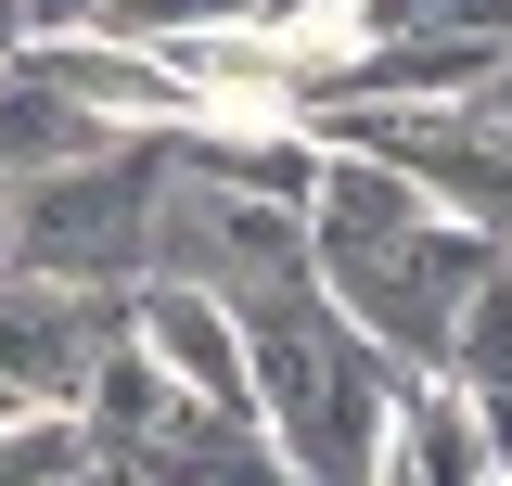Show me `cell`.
Here are the masks:
<instances>
[{
    "instance_id": "1",
    "label": "cell",
    "mask_w": 512,
    "mask_h": 486,
    "mask_svg": "<svg viewBox=\"0 0 512 486\" xmlns=\"http://www.w3.org/2000/svg\"><path fill=\"white\" fill-rule=\"evenodd\" d=\"M244 333H256V423H269V448H282L308 486H372L384 410H397V384H410V371L384 359V346L320 295V282L256 295Z\"/></svg>"
},
{
    "instance_id": "2",
    "label": "cell",
    "mask_w": 512,
    "mask_h": 486,
    "mask_svg": "<svg viewBox=\"0 0 512 486\" xmlns=\"http://www.w3.org/2000/svg\"><path fill=\"white\" fill-rule=\"evenodd\" d=\"M500 269V231H474V218H410V231L384 243H333L320 256V295L346 307L359 333H372L397 371H448V333H461V295Z\"/></svg>"
},
{
    "instance_id": "3",
    "label": "cell",
    "mask_w": 512,
    "mask_h": 486,
    "mask_svg": "<svg viewBox=\"0 0 512 486\" xmlns=\"http://www.w3.org/2000/svg\"><path fill=\"white\" fill-rule=\"evenodd\" d=\"M154 269L256 307V295H282V282H320V243H308V205H295V192H256V180H231V167H205L192 141H167Z\"/></svg>"
},
{
    "instance_id": "4",
    "label": "cell",
    "mask_w": 512,
    "mask_h": 486,
    "mask_svg": "<svg viewBox=\"0 0 512 486\" xmlns=\"http://www.w3.org/2000/svg\"><path fill=\"white\" fill-rule=\"evenodd\" d=\"M154 192H167V141H116L90 167L52 180H13V269H52V282H141L154 269Z\"/></svg>"
},
{
    "instance_id": "5",
    "label": "cell",
    "mask_w": 512,
    "mask_h": 486,
    "mask_svg": "<svg viewBox=\"0 0 512 486\" xmlns=\"http://www.w3.org/2000/svg\"><path fill=\"white\" fill-rule=\"evenodd\" d=\"M128 333L180 371L205 410H244L256 423V333H244L231 295H205V282H180V269H141V282H128Z\"/></svg>"
},
{
    "instance_id": "6",
    "label": "cell",
    "mask_w": 512,
    "mask_h": 486,
    "mask_svg": "<svg viewBox=\"0 0 512 486\" xmlns=\"http://www.w3.org/2000/svg\"><path fill=\"white\" fill-rule=\"evenodd\" d=\"M487 474H500V448H487V423H474V397H461L448 371H410L397 410H384L372 486H487Z\"/></svg>"
},
{
    "instance_id": "7",
    "label": "cell",
    "mask_w": 512,
    "mask_h": 486,
    "mask_svg": "<svg viewBox=\"0 0 512 486\" xmlns=\"http://www.w3.org/2000/svg\"><path fill=\"white\" fill-rule=\"evenodd\" d=\"M116 141H141V128H103L77 90H52L26 52L0 64V180H52V167H90V154H116Z\"/></svg>"
},
{
    "instance_id": "8",
    "label": "cell",
    "mask_w": 512,
    "mask_h": 486,
    "mask_svg": "<svg viewBox=\"0 0 512 486\" xmlns=\"http://www.w3.org/2000/svg\"><path fill=\"white\" fill-rule=\"evenodd\" d=\"M448 384L474 397V423H487V448L512 461V256L461 295V333H448Z\"/></svg>"
},
{
    "instance_id": "9",
    "label": "cell",
    "mask_w": 512,
    "mask_h": 486,
    "mask_svg": "<svg viewBox=\"0 0 512 486\" xmlns=\"http://www.w3.org/2000/svg\"><path fill=\"white\" fill-rule=\"evenodd\" d=\"M90 474V423L77 410H13L0 423V486H77Z\"/></svg>"
},
{
    "instance_id": "10",
    "label": "cell",
    "mask_w": 512,
    "mask_h": 486,
    "mask_svg": "<svg viewBox=\"0 0 512 486\" xmlns=\"http://www.w3.org/2000/svg\"><path fill=\"white\" fill-rule=\"evenodd\" d=\"M0 39L26 52V39H52V0H0Z\"/></svg>"
},
{
    "instance_id": "11",
    "label": "cell",
    "mask_w": 512,
    "mask_h": 486,
    "mask_svg": "<svg viewBox=\"0 0 512 486\" xmlns=\"http://www.w3.org/2000/svg\"><path fill=\"white\" fill-rule=\"evenodd\" d=\"M0 269H13V180H0Z\"/></svg>"
},
{
    "instance_id": "12",
    "label": "cell",
    "mask_w": 512,
    "mask_h": 486,
    "mask_svg": "<svg viewBox=\"0 0 512 486\" xmlns=\"http://www.w3.org/2000/svg\"><path fill=\"white\" fill-rule=\"evenodd\" d=\"M77 486H128V474H103V461H90V474H77Z\"/></svg>"
},
{
    "instance_id": "13",
    "label": "cell",
    "mask_w": 512,
    "mask_h": 486,
    "mask_svg": "<svg viewBox=\"0 0 512 486\" xmlns=\"http://www.w3.org/2000/svg\"><path fill=\"white\" fill-rule=\"evenodd\" d=\"M487 486H512V461H500V474H487Z\"/></svg>"
},
{
    "instance_id": "14",
    "label": "cell",
    "mask_w": 512,
    "mask_h": 486,
    "mask_svg": "<svg viewBox=\"0 0 512 486\" xmlns=\"http://www.w3.org/2000/svg\"><path fill=\"white\" fill-rule=\"evenodd\" d=\"M0 64H13V39H0Z\"/></svg>"
},
{
    "instance_id": "15",
    "label": "cell",
    "mask_w": 512,
    "mask_h": 486,
    "mask_svg": "<svg viewBox=\"0 0 512 486\" xmlns=\"http://www.w3.org/2000/svg\"><path fill=\"white\" fill-rule=\"evenodd\" d=\"M500 256H512V243H500Z\"/></svg>"
}]
</instances>
